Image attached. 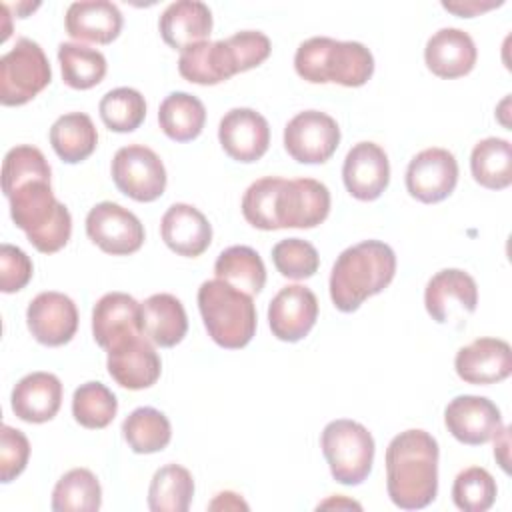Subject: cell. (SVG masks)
<instances>
[{
	"instance_id": "cell-1",
	"label": "cell",
	"mask_w": 512,
	"mask_h": 512,
	"mask_svg": "<svg viewBox=\"0 0 512 512\" xmlns=\"http://www.w3.org/2000/svg\"><path fill=\"white\" fill-rule=\"evenodd\" d=\"M330 212V192L314 178L264 176L242 196V214L258 230L314 228Z\"/></svg>"
},
{
	"instance_id": "cell-2",
	"label": "cell",
	"mask_w": 512,
	"mask_h": 512,
	"mask_svg": "<svg viewBox=\"0 0 512 512\" xmlns=\"http://www.w3.org/2000/svg\"><path fill=\"white\" fill-rule=\"evenodd\" d=\"M440 448L432 434L420 428L396 434L386 448V490L402 510H420L438 494Z\"/></svg>"
},
{
	"instance_id": "cell-3",
	"label": "cell",
	"mask_w": 512,
	"mask_h": 512,
	"mask_svg": "<svg viewBox=\"0 0 512 512\" xmlns=\"http://www.w3.org/2000/svg\"><path fill=\"white\" fill-rule=\"evenodd\" d=\"M270 50L272 44L264 32L242 30L226 40H204L184 48L178 58V72L188 82L214 86L260 66Z\"/></svg>"
},
{
	"instance_id": "cell-4",
	"label": "cell",
	"mask_w": 512,
	"mask_h": 512,
	"mask_svg": "<svg viewBox=\"0 0 512 512\" xmlns=\"http://www.w3.org/2000/svg\"><path fill=\"white\" fill-rule=\"evenodd\" d=\"M396 274V254L380 240H362L340 252L330 272V298L340 312H354L380 294Z\"/></svg>"
},
{
	"instance_id": "cell-5",
	"label": "cell",
	"mask_w": 512,
	"mask_h": 512,
	"mask_svg": "<svg viewBox=\"0 0 512 512\" xmlns=\"http://www.w3.org/2000/svg\"><path fill=\"white\" fill-rule=\"evenodd\" d=\"M294 68L310 84L334 82L346 88H358L374 74V56L362 42L312 36L298 46Z\"/></svg>"
},
{
	"instance_id": "cell-6",
	"label": "cell",
	"mask_w": 512,
	"mask_h": 512,
	"mask_svg": "<svg viewBox=\"0 0 512 512\" xmlns=\"http://www.w3.org/2000/svg\"><path fill=\"white\" fill-rule=\"evenodd\" d=\"M14 224L26 232L30 244L42 254L62 250L72 234V216L54 196L50 180L38 178L14 188L8 196Z\"/></svg>"
},
{
	"instance_id": "cell-7",
	"label": "cell",
	"mask_w": 512,
	"mask_h": 512,
	"mask_svg": "<svg viewBox=\"0 0 512 512\" xmlns=\"http://www.w3.org/2000/svg\"><path fill=\"white\" fill-rule=\"evenodd\" d=\"M198 308L208 336L222 348H244L256 332V306L252 296L224 280H206L198 288Z\"/></svg>"
},
{
	"instance_id": "cell-8",
	"label": "cell",
	"mask_w": 512,
	"mask_h": 512,
	"mask_svg": "<svg viewBox=\"0 0 512 512\" xmlns=\"http://www.w3.org/2000/svg\"><path fill=\"white\" fill-rule=\"evenodd\" d=\"M320 446L336 482L358 486L368 478L376 446L366 426L348 418L332 420L322 430Z\"/></svg>"
},
{
	"instance_id": "cell-9",
	"label": "cell",
	"mask_w": 512,
	"mask_h": 512,
	"mask_svg": "<svg viewBox=\"0 0 512 512\" xmlns=\"http://www.w3.org/2000/svg\"><path fill=\"white\" fill-rule=\"evenodd\" d=\"M52 80L50 62L38 42L18 38L14 48L0 58V102L22 106L38 96Z\"/></svg>"
},
{
	"instance_id": "cell-10",
	"label": "cell",
	"mask_w": 512,
	"mask_h": 512,
	"mask_svg": "<svg viewBox=\"0 0 512 512\" xmlns=\"http://www.w3.org/2000/svg\"><path fill=\"white\" fill-rule=\"evenodd\" d=\"M110 170L116 188L136 202H154L166 190V168L148 146H122L114 154Z\"/></svg>"
},
{
	"instance_id": "cell-11",
	"label": "cell",
	"mask_w": 512,
	"mask_h": 512,
	"mask_svg": "<svg viewBox=\"0 0 512 512\" xmlns=\"http://www.w3.org/2000/svg\"><path fill=\"white\" fill-rule=\"evenodd\" d=\"M340 144V128L320 110L298 112L284 128V148L300 164H322Z\"/></svg>"
},
{
	"instance_id": "cell-12",
	"label": "cell",
	"mask_w": 512,
	"mask_h": 512,
	"mask_svg": "<svg viewBox=\"0 0 512 512\" xmlns=\"http://www.w3.org/2000/svg\"><path fill=\"white\" fill-rule=\"evenodd\" d=\"M88 238L106 254L128 256L142 248L144 226L136 214L116 202H100L86 216Z\"/></svg>"
},
{
	"instance_id": "cell-13",
	"label": "cell",
	"mask_w": 512,
	"mask_h": 512,
	"mask_svg": "<svg viewBox=\"0 0 512 512\" xmlns=\"http://www.w3.org/2000/svg\"><path fill=\"white\" fill-rule=\"evenodd\" d=\"M106 368L116 384L128 390H144L156 384L162 372L160 356L144 332L114 342L108 350Z\"/></svg>"
},
{
	"instance_id": "cell-14",
	"label": "cell",
	"mask_w": 512,
	"mask_h": 512,
	"mask_svg": "<svg viewBox=\"0 0 512 512\" xmlns=\"http://www.w3.org/2000/svg\"><path fill=\"white\" fill-rule=\"evenodd\" d=\"M478 288L474 278L460 268H444L436 272L424 290L426 312L438 324L464 320L476 310Z\"/></svg>"
},
{
	"instance_id": "cell-15",
	"label": "cell",
	"mask_w": 512,
	"mask_h": 512,
	"mask_svg": "<svg viewBox=\"0 0 512 512\" xmlns=\"http://www.w3.org/2000/svg\"><path fill=\"white\" fill-rule=\"evenodd\" d=\"M458 182V162L446 148H426L418 152L406 168V190L424 204L448 198Z\"/></svg>"
},
{
	"instance_id": "cell-16",
	"label": "cell",
	"mask_w": 512,
	"mask_h": 512,
	"mask_svg": "<svg viewBox=\"0 0 512 512\" xmlns=\"http://www.w3.org/2000/svg\"><path fill=\"white\" fill-rule=\"evenodd\" d=\"M444 424L458 442L480 446L500 432L502 414L486 396L462 394L448 402L444 410Z\"/></svg>"
},
{
	"instance_id": "cell-17",
	"label": "cell",
	"mask_w": 512,
	"mask_h": 512,
	"mask_svg": "<svg viewBox=\"0 0 512 512\" xmlns=\"http://www.w3.org/2000/svg\"><path fill=\"white\" fill-rule=\"evenodd\" d=\"M222 150L236 162H256L270 146L268 120L252 108L228 110L218 126Z\"/></svg>"
},
{
	"instance_id": "cell-18",
	"label": "cell",
	"mask_w": 512,
	"mask_h": 512,
	"mask_svg": "<svg viewBox=\"0 0 512 512\" xmlns=\"http://www.w3.org/2000/svg\"><path fill=\"white\" fill-rule=\"evenodd\" d=\"M26 322L40 344L64 346L78 330V310L70 296L48 290L28 304Z\"/></svg>"
},
{
	"instance_id": "cell-19",
	"label": "cell",
	"mask_w": 512,
	"mask_h": 512,
	"mask_svg": "<svg viewBox=\"0 0 512 512\" xmlns=\"http://www.w3.org/2000/svg\"><path fill=\"white\" fill-rule=\"evenodd\" d=\"M342 180L356 200L372 202L380 198L390 182V162L384 148L374 142L354 144L344 158Z\"/></svg>"
},
{
	"instance_id": "cell-20",
	"label": "cell",
	"mask_w": 512,
	"mask_h": 512,
	"mask_svg": "<svg viewBox=\"0 0 512 512\" xmlns=\"http://www.w3.org/2000/svg\"><path fill=\"white\" fill-rule=\"evenodd\" d=\"M318 318L316 294L302 286L282 288L268 306V324L272 334L282 342H298L314 328Z\"/></svg>"
},
{
	"instance_id": "cell-21",
	"label": "cell",
	"mask_w": 512,
	"mask_h": 512,
	"mask_svg": "<svg viewBox=\"0 0 512 512\" xmlns=\"http://www.w3.org/2000/svg\"><path fill=\"white\" fill-rule=\"evenodd\" d=\"M456 374L468 384H496L512 372V350L500 338H476L454 358Z\"/></svg>"
},
{
	"instance_id": "cell-22",
	"label": "cell",
	"mask_w": 512,
	"mask_h": 512,
	"mask_svg": "<svg viewBox=\"0 0 512 512\" xmlns=\"http://www.w3.org/2000/svg\"><path fill=\"white\" fill-rule=\"evenodd\" d=\"M164 244L186 258H196L208 250L212 242V226L208 218L192 204H172L160 222Z\"/></svg>"
},
{
	"instance_id": "cell-23",
	"label": "cell",
	"mask_w": 512,
	"mask_h": 512,
	"mask_svg": "<svg viewBox=\"0 0 512 512\" xmlns=\"http://www.w3.org/2000/svg\"><path fill=\"white\" fill-rule=\"evenodd\" d=\"M478 58L472 36L460 28H440L434 32L424 48V62L438 78L466 76Z\"/></svg>"
},
{
	"instance_id": "cell-24",
	"label": "cell",
	"mask_w": 512,
	"mask_h": 512,
	"mask_svg": "<svg viewBox=\"0 0 512 512\" xmlns=\"http://www.w3.org/2000/svg\"><path fill=\"white\" fill-rule=\"evenodd\" d=\"M142 332L140 304L126 292L104 294L92 310V334L98 346L108 350L114 342Z\"/></svg>"
},
{
	"instance_id": "cell-25",
	"label": "cell",
	"mask_w": 512,
	"mask_h": 512,
	"mask_svg": "<svg viewBox=\"0 0 512 512\" xmlns=\"http://www.w3.org/2000/svg\"><path fill=\"white\" fill-rule=\"evenodd\" d=\"M12 412L30 424L52 420L62 404V382L50 372L26 374L12 390Z\"/></svg>"
},
{
	"instance_id": "cell-26",
	"label": "cell",
	"mask_w": 512,
	"mask_h": 512,
	"mask_svg": "<svg viewBox=\"0 0 512 512\" xmlns=\"http://www.w3.org/2000/svg\"><path fill=\"white\" fill-rule=\"evenodd\" d=\"M158 30L170 48L182 52L196 42L208 40L212 32V12L200 0H178L164 8Z\"/></svg>"
},
{
	"instance_id": "cell-27",
	"label": "cell",
	"mask_w": 512,
	"mask_h": 512,
	"mask_svg": "<svg viewBox=\"0 0 512 512\" xmlns=\"http://www.w3.org/2000/svg\"><path fill=\"white\" fill-rule=\"evenodd\" d=\"M64 26L74 40L110 44L122 30V12L106 0L72 2L66 10Z\"/></svg>"
},
{
	"instance_id": "cell-28",
	"label": "cell",
	"mask_w": 512,
	"mask_h": 512,
	"mask_svg": "<svg viewBox=\"0 0 512 512\" xmlns=\"http://www.w3.org/2000/svg\"><path fill=\"white\" fill-rule=\"evenodd\" d=\"M142 314V332L144 336L160 346V348H172L182 342L188 330V316L182 306V302L168 294H152L140 304Z\"/></svg>"
},
{
	"instance_id": "cell-29",
	"label": "cell",
	"mask_w": 512,
	"mask_h": 512,
	"mask_svg": "<svg viewBox=\"0 0 512 512\" xmlns=\"http://www.w3.org/2000/svg\"><path fill=\"white\" fill-rule=\"evenodd\" d=\"M50 144L60 160L66 164H78L96 150L98 132L88 114L68 112L52 124Z\"/></svg>"
},
{
	"instance_id": "cell-30",
	"label": "cell",
	"mask_w": 512,
	"mask_h": 512,
	"mask_svg": "<svg viewBox=\"0 0 512 512\" xmlns=\"http://www.w3.org/2000/svg\"><path fill=\"white\" fill-rule=\"evenodd\" d=\"M214 274L218 280H224L248 296L260 294L266 284L264 262L250 246H230L222 250L214 262Z\"/></svg>"
},
{
	"instance_id": "cell-31",
	"label": "cell",
	"mask_w": 512,
	"mask_h": 512,
	"mask_svg": "<svg viewBox=\"0 0 512 512\" xmlns=\"http://www.w3.org/2000/svg\"><path fill=\"white\" fill-rule=\"evenodd\" d=\"M206 122V108L200 98L188 92L168 94L158 108V124L174 142H190L200 136Z\"/></svg>"
},
{
	"instance_id": "cell-32",
	"label": "cell",
	"mask_w": 512,
	"mask_h": 512,
	"mask_svg": "<svg viewBox=\"0 0 512 512\" xmlns=\"http://www.w3.org/2000/svg\"><path fill=\"white\" fill-rule=\"evenodd\" d=\"M474 180L488 190H504L512 184V146L504 138H484L470 154Z\"/></svg>"
},
{
	"instance_id": "cell-33",
	"label": "cell",
	"mask_w": 512,
	"mask_h": 512,
	"mask_svg": "<svg viewBox=\"0 0 512 512\" xmlns=\"http://www.w3.org/2000/svg\"><path fill=\"white\" fill-rule=\"evenodd\" d=\"M122 436L132 452L154 454L170 444L172 428L164 412L150 406H140L124 418Z\"/></svg>"
},
{
	"instance_id": "cell-34",
	"label": "cell",
	"mask_w": 512,
	"mask_h": 512,
	"mask_svg": "<svg viewBox=\"0 0 512 512\" xmlns=\"http://www.w3.org/2000/svg\"><path fill=\"white\" fill-rule=\"evenodd\" d=\"M194 496V478L180 464H166L152 476L148 508L152 512H186Z\"/></svg>"
},
{
	"instance_id": "cell-35",
	"label": "cell",
	"mask_w": 512,
	"mask_h": 512,
	"mask_svg": "<svg viewBox=\"0 0 512 512\" xmlns=\"http://www.w3.org/2000/svg\"><path fill=\"white\" fill-rule=\"evenodd\" d=\"M58 62L64 84L74 90H90L98 86L108 68L100 50L76 42H62L58 46Z\"/></svg>"
},
{
	"instance_id": "cell-36",
	"label": "cell",
	"mask_w": 512,
	"mask_h": 512,
	"mask_svg": "<svg viewBox=\"0 0 512 512\" xmlns=\"http://www.w3.org/2000/svg\"><path fill=\"white\" fill-rule=\"evenodd\" d=\"M102 504V488L88 468L68 470L52 490L54 512H96Z\"/></svg>"
},
{
	"instance_id": "cell-37",
	"label": "cell",
	"mask_w": 512,
	"mask_h": 512,
	"mask_svg": "<svg viewBox=\"0 0 512 512\" xmlns=\"http://www.w3.org/2000/svg\"><path fill=\"white\" fill-rule=\"evenodd\" d=\"M118 412V400L102 382H84L74 390L72 416L90 430L106 428Z\"/></svg>"
},
{
	"instance_id": "cell-38",
	"label": "cell",
	"mask_w": 512,
	"mask_h": 512,
	"mask_svg": "<svg viewBox=\"0 0 512 512\" xmlns=\"http://www.w3.org/2000/svg\"><path fill=\"white\" fill-rule=\"evenodd\" d=\"M104 126L112 132H134L146 118L144 96L128 86L106 92L98 104Z\"/></svg>"
},
{
	"instance_id": "cell-39",
	"label": "cell",
	"mask_w": 512,
	"mask_h": 512,
	"mask_svg": "<svg viewBox=\"0 0 512 512\" xmlns=\"http://www.w3.org/2000/svg\"><path fill=\"white\" fill-rule=\"evenodd\" d=\"M498 494L496 480L486 468L470 466L454 478L452 500L464 512H486Z\"/></svg>"
},
{
	"instance_id": "cell-40",
	"label": "cell",
	"mask_w": 512,
	"mask_h": 512,
	"mask_svg": "<svg viewBox=\"0 0 512 512\" xmlns=\"http://www.w3.org/2000/svg\"><path fill=\"white\" fill-rule=\"evenodd\" d=\"M50 174H52L50 164L36 146H30V144L14 146L12 150L6 152L2 162V192L4 196H8L14 188L30 180H38V178L50 180Z\"/></svg>"
},
{
	"instance_id": "cell-41",
	"label": "cell",
	"mask_w": 512,
	"mask_h": 512,
	"mask_svg": "<svg viewBox=\"0 0 512 512\" xmlns=\"http://www.w3.org/2000/svg\"><path fill=\"white\" fill-rule=\"evenodd\" d=\"M272 262L284 278L306 280L316 274L320 266V256L308 240L286 238L274 244Z\"/></svg>"
},
{
	"instance_id": "cell-42",
	"label": "cell",
	"mask_w": 512,
	"mask_h": 512,
	"mask_svg": "<svg viewBox=\"0 0 512 512\" xmlns=\"http://www.w3.org/2000/svg\"><path fill=\"white\" fill-rule=\"evenodd\" d=\"M30 442L18 428L2 424L0 428V480L4 484L20 476L28 464Z\"/></svg>"
},
{
	"instance_id": "cell-43",
	"label": "cell",
	"mask_w": 512,
	"mask_h": 512,
	"mask_svg": "<svg viewBox=\"0 0 512 512\" xmlns=\"http://www.w3.org/2000/svg\"><path fill=\"white\" fill-rule=\"evenodd\" d=\"M34 266L28 254L12 244L0 246V290L12 294L22 290L32 278Z\"/></svg>"
},
{
	"instance_id": "cell-44",
	"label": "cell",
	"mask_w": 512,
	"mask_h": 512,
	"mask_svg": "<svg viewBox=\"0 0 512 512\" xmlns=\"http://www.w3.org/2000/svg\"><path fill=\"white\" fill-rule=\"evenodd\" d=\"M500 4L502 2H486V4H482V2L468 0V2H442V8L448 10V12H454V14L462 16V18H472V16H478V14H482V12L490 10V8H496Z\"/></svg>"
},
{
	"instance_id": "cell-45",
	"label": "cell",
	"mask_w": 512,
	"mask_h": 512,
	"mask_svg": "<svg viewBox=\"0 0 512 512\" xmlns=\"http://www.w3.org/2000/svg\"><path fill=\"white\" fill-rule=\"evenodd\" d=\"M208 508L210 510H240V508L248 510V504L236 492L226 490V492L216 494V498L208 504Z\"/></svg>"
},
{
	"instance_id": "cell-46",
	"label": "cell",
	"mask_w": 512,
	"mask_h": 512,
	"mask_svg": "<svg viewBox=\"0 0 512 512\" xmlns=\"http://www.w3.org/2000/svg\"><path fill=\"white\" fill-rule=\"evenodd\" d=\"M510 430L508 428H500V432L492 438L494 440V458L498 460L500 468L504 472H508V446H510Z\"/></svg>"
},
{
	"instance_id": "cell-47",
	"label": "cell",
	"mask_w": 512,
	"mask_h": 512,
	"mask_svg": "<svg viewBox=\"0 0 512 512\" xmlns=\"http://www.w3.org/2000/svg\"><path fill=\"white\" fill-rule=\"evenodd\" d=\"M332 506H336V508L346 506V508H356V510H360V508H362L358 502H354V500H344L342 496H338V498H330V500H326V502L318 504V508H332Z\"/></svg>"
}]
</instances>
